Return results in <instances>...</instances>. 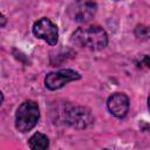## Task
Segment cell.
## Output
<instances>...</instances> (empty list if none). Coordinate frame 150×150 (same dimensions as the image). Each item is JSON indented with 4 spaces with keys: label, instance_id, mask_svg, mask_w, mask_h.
<instances>
[{
    "label": "cell",
    "instance_id": "cell-1",
    "mask_svg": "<svg viewBox=\"0 0 150 150\" xmlns=\"http://www.w3.org/2000/svg\"><path fill=\"white\" fill-rule=\"evenodd\" d=\"M71 42L89 50H101L108 45V34L98 25L79 27L71 34Z\"/></svg>",
    "mask_w": 150,
    "mask_h": 150
},
{
    "label": "cell",
    "instance_id": "cell-2",
    "mask_svg": "<svg viewBox=\"0 0 150 150\" xmlns=\"http://www.w3.org/2000/svg\"><path fill=\"white\" fill-rule=\"evenodd\" d=\"M40 109L35 101L27 100L22 102L15 112V128L20 132L30 131L39 122Z\"/></svg>",
    "mask_w": 150,
    "mask_h": 150
},
{
    "label": "cell",
    "instance_id": "cell-3",
    "mask_svg": "<svg viewBox=\"0 0 150 150\" xmlns=\"http://www.w3.org/2000/svg\"><path fill=\"white\" fill-rule=\"evenodd\" d=\"M62 121L75 129L82 130L88 128L94 123V116L91 111L81 105H73V104H66L61 112Z\"/></svg>",
    "mask_w": 150,
    "mask_h": 150
},
{
    "label": "cell",
    "instance_id": "cell-4",
    "mask_svg": "<svg viewBox=\"0 0 150 150\" xmlns=\"http://www.w3.org/2000/svg\"><path fill=\"white\" fill-rule=\"evenodd\" d=\"M97 11L95 0H73L68 7V14L75 22L84 23L90 21Z\"/></svg>",
    "mask_w": 150,
    "mask_h": 150
},
{
    "label": "cell",
    "instance_id": "cell-5",
    "mask_svg": "<svg viewBox=\"0 0 150 150\" xmlns=\"http://www.w3.org/2000/svg\"><path fill=\"white\" fill-rule=\"evenodd\" d=\"M33 34L47 42L50 46H55L59 40V29L57 26L48 18H41L33 25Z\"/></svg>",
    "mask_w": 150,
    "mask_h": 150
},
{
    "label": "cell",
    "instance_id": "cell-6",
    "mask_svg": "<svg viewBox=\"0 0 150 150\" xmlns=\"http://www.w3.org/2000/svg\"><path fill=\"white\" fill-rule=\"evenodd\" d=\"M81 75L80 73L66 68V69H60L57 71H52L48 73L45 77V86L49 90H57L62 87H64L67 83L80 80Z\"/></svg>",
    "mask_w": 150,
    "mask_h": 150
},
{
    "label": "cell",
    "instance_id": "cell-7",
    "mask_svg": "<svg viewBox=\"0 0 150 150\" xmlns=\"http://www.w3.org/2000/svg\"><path fill=\"white\" fill-rule=\"evenodd\" d=\"M129 105V97L124 93H115L110 95L107 101V108L109 112L117 118H123L127 116Z\"/></svg>",
    "mask_w": 150,
    "mask_h": 150
},
{
    "label": "cell",
    "instance_id": "cell-8",
    "mask_svg": "<svg viewBox=\"0 0 150 150\" xmlns=\"http://www.w3.org/2000/svg\"><path fill=\"white\" fill-rule=\"evenodd\" d=\"M28 146L33 150H45L49 146V139L45 134L35 132L28 139Z\"/></svg>",
    "mask_w": 150,
    "mask_h": 150
},
{
    "label": "cell",
    "instance_id": "cell-9",
    "mask_svg": "<svg viewBox=\"0 0 150 150\" xmlns=\"http://www.w3.org/2000/svg\"><path fill=\"white\" fill-rule=\"evenodd\" d=\"M135 35L136 38L142 40L150 39V27L145 25H137L135 28Z\"/></svg>",
    "mask_w": 150,
    "mask_h": 150
},
{
    "label": "cell",
    "instance_id": "cell-10",
    "mask_svg": "<svg viewBox=\"0 0 150 150\" xmlns=\"http://www.w3.org/2000/svg\"><path fill=\"white\" fill-rule=\"evenodd\" d=\"M143 64H145L146 67H149L150 68V56H148V55H145L144 57H143Z\"/></svg>",
    "mask_w": 150,
    "mask_h": 150
},
{
    "label": "cell",
    "instance_id": "cell-11",
    "mask_svg": "<svg viewBox=\"0 0 150 150\" xmlns=\"http://www.w3.org/2000/svg\"><path fill=\"white\" fill-rule=\"evenodd\" d=\"M5 25H6V16L2 14L1 15V27H5Z\"/></svg>",
    "mask_w": 150,
    "mask_h": 150
},
{
    "label": "cell",
    "instance_id": "cell-12",
    "mask_svg": "<svg viewBox=\"0 0 150 150\" xmlns=\"http://www.w3.org/2000/svg\"><path fill=\"white\" fill-rule=\"evenodd\" d=\"M148 108H149V110H150V95H149V97H148Z\"/></svg>",
    "mask_w": 150,
    "mask_h": 150
},
{
    "label": "cell",
    "instance_id": "cell-13",
    "mask_svg": "<svg viewBox=\"0 0 150 150\" xmlns=\"http://www.w3.org/2000/svg\"><path fill=\"white\" fill-rule=\"evenodd\" d=\"M116 1H118V0H116Z\"/></svg>",
    "mask_w": 150,
    "mask_h": 150
}]
</instances>
